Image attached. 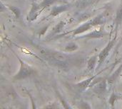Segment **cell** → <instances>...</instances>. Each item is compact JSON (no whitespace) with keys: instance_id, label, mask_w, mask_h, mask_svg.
I'll return each instance as SVG.
<instances>
[{"instance_id":"13","label":"cell","mask_w":122,"mask_h":109,"mask_svg":"<svg viewBox=\"0 0 122 109\" xmlns=\"http://www.w3.org/2000/svg\"><path fill=\"white\" fill-rule=\"evenodd\" d=\"M122 70V65H121V67H119L117 69V70L115 72V73H114V74H113V75L109 78V82H114V81L116 80V79L118 77V76L120 74V73H121Z\"/></svg>"},{"instance_id":"16","label":"cell","mask_w":122,"mask_h":109,"mask_svg":"<svg viewBox=\"0 0 122 109\" xmlns=\"http://www.w3.org/2000/svg\"><path fill=\"white\" fill-rule=\"evenodd\" d=\"M9 9L13 12V13L15 15L16 18H19L20 17L21 11H20V9L18 7H16V6H9Z\"/></svg>"},{"instance_id":"4","label":"cell","mask_w":122,"mask_h":109,"mask_svg":"<svg viewBox=\"0 0 122 109\" xmlns=\"http://www.w3.org/2000/svg\"><path fill=\"white\" fill-rule=\"evenodd\" d=\"M69 5H62V6H54L51 11V13H50V15L52 16H57L59 15V13L64 12V11H66V10L69 9Z\"/></svg>"},{"instance_id":"7","label":"cell","mask_w":122,"mask_h":109,"mask_svg":"<svg viewBox=\"0 0 122 109\" xmlns=\"http://www.w3.org/2000/svg\"><path fill=\"white\" fill-rule=\"evenodd\" d=\"M95 77H96V75H94V76H93V77H89V78H88V79H86L82 81L81 82L78 83V84H76V87H77L78 88L82 89V90H84V89H86L90 85L91 82L94 79Z\"/></svg>"},{"instance_id":"15","label":"cell","mask_w":122,"mask_h":109,"mask_svg":"<svg viewBox=\"0 0 122 109\" xmlns=\"http://www.w3.org/2000/svg\"><path fill=\"white\" fill-rule=\"evenodd\" d=\"M78 49V45L75 43H69V45H67L65 48L66 51L67 52H73L75 51Z\"/></svg>"},{"instance_id":"18","label":"cell","mask_w":122,"mask_h":109,"mask_svg":"<svg viewBox=\"0 0 122 109\" xmlns=\"http://www.w3.org/2000/svg\"><path fill=\"white\" fill-rule=\"evenodd\" d=\"M3 9H4V5L2 3H1V9H0V11L2 12L3 11Z\"/></svg>"},{"instance_id":"9","label":"cell","mask_w":122,"mask_h":109,"mask_svg":"<svg viewBox=\"0 0 122 109\" xmlns=\"http://www.w3.org/2000/svg\"><path fill=\"white\" fill-rule=\"evenodd\" d=\"M105 33L100 31H92V33L86 34L84 38H102L105 35Z\"/></svg>"},{"instance_id":"14","label":"cell","mask_w":122,"mask_h":109,"mask_svg":"<svg viewBox=\"0 0 122 109\" xmlns=\"http://www.w3.org/2000/svg\"><path fill=\"white\" fill-rule=\"evenodd\" d=\"M59 1V0H43L42 2H41V4H40V6L44 9L45 8H46V7L51 6L52 4H54V2H56V1Z\"/></svg>"},{"instance_id":"11","label":"cell","mask_w":122,"mask_h":109,"mask_svg":"<svg viewBox=\"0 0 122 109\" xmlns=\"http://www.w3.org/2000/svg\"><path fill=\"white\" fill-rule=\"evenodd\" d=\"M97 56H96V55L92 56L88 60L87 67H88V70L89 71H92V70H93L94 69V67L96 66V64H97Z\"/></svg>"},{"instance_id":"10","label":"cell","mask_w":122,"mask_h":109,"mask_svg":"<svg viewBox=\"0 0 122 109\" xmlns=\"http://www.w3.org/2000/svg\"><path fill=\"white\" fill-rule=\"evenodd\" d=\"M104 22H105V18H104V16L102 14L99 15L98 16L95 17L92 21H90V23H92V26H98V25H102Z\"/></svg>"},{"instance_id":"2","label":"cell","mask_w":122,"mask_h":109,"mask_svg":"<svg viewBox=\"0 0 122 109\" xmlns=\"http://www.w3.org/2000/svg\"><path fill=\"white\" fill-rule=\"evenodd\" d=\"M116 38H117V36H115V38L110 40L109 42V43L107 44V45L104 48V50L99 53V56H98V58H99V67H100L102 65V64L105 61L106 58L107 57V56L109 55L112 48H113L114 45V43H115V40H116Z\"/></svg>"},{"instance_id":"5","label":"cell","mask_w":122,"mask_h":109,"mask_svg":"<svg viewBox=\"0 0 122 109\" xmlns=\"http://www.w3.org/2000/svg\"><path fill=\"white\" fill-rule=\"evenodd\" d=\"M92 27H93V26H92V23H90V21H89V22H87V23H86L81 25V26L76 28L73 31V35H79V34H80V33H84V32H85V31L89 30V29H90L91 28H92Z\"/></svg>"},{"instance_id":"1","label":"cell","mask_w":122,"mask_h":109,"mask_svg":"<svg viewBox=\"0 0 122 109\" xmlns=\"http://www.w3.org/2000/svg\"><path fill=\"white\" fill-rule=\"evenodd\" d=\"M18 59L20 62V68L19 72L14 77V80H20V79H25L31 76L34 72V70L30 66H29L26 63L23 62L20 58L18 57Z\"/></svg>"},{"instance_id":"17","label":"cell","mask_w":122,"mask_h":109,"mask_svg":"<svg viewBox=\"0 0 122 109\" xmlns=\"http://www.w3.org/2000/svg\"><path fill=\"white\" fill-rule=\"evenodd\" d=\"M117 99V96L116 94H112V96H110V99H109V104L113 106L114 105V103H115Z\"/></svg>"},{"instance_id":"3","label":"cell","mask_w":122,"mask_h":109,"mask_svg":"<svg viewBox=\"0 0 122 109\" xmlns=\"http://www.w3.org/2000/svg\"><path fill=\"white\" fill-rule=\"evenodd\" d=\"M43 10L44 9L40 6V4H38L36 3H33L31 10L27 16V20L29 21H33L36 20Z\"/></svg>"},{"instance_id":"12","label":"cell","mask_w":122,"mask_h":109,"mask_svg":"<svg viewBox=\"0 0 122 109\" xmlns=\"http://www.w3.org/2000/svg\"><path fill=\"white\" fill-rule=\"evenodd\" d=\"M65 22H64V21H60L54 28V29H53V34H56V33H60L62 30H63V28H64V27L65 26Z\"/></svg>"},{"instance_id":"6","label":"cell","mask_w":122,"mask_h":109,"mask_svg":"<svg viewBox=\"0 0 122 109\" xmlns=\"http://www.w3.org/2000/svg\"><path fill=\"white\" fill-rule=\"evenodd\" d=\"M107 89V82L106 80H102L99 82L94 88V92H96L98 94H102L106 92Z\"/></svg>"},{"instance_id":"8","label":"cell","mask_w":122,"mask_h":109,"mask_svg":"<svg viewBox=\"0 0 122 109\" xmlns=\"http://www.w3.org/2000/svg\"><path fill=\"white\" fill-rule=\"evenodd\" d=\"M122 3L119 7L118 8L117 11V16L115 19V23H116V30L118 28V27L122 24Z\"/></svg>"}]
</instances>
